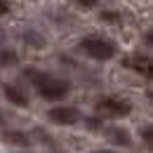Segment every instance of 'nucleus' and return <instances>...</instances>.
<instances>
[{"mask_svg": "<svg viewBox=\"0 0 153 153\" xmlns=\"http://www.w3.org/2000/svg\"><path fill=\"white\" fill-rule=\"evenodd\" d=\"M24 78H28L36 87L42 99H50V101H57V99H64V97L71 92V82L68 80H61L57 76H50V73H42V71H36V68H28L24 71Z\"/></svg>", "mask_w": 153, "mask_h": 153, "instance_id": "obj_1", "label": "nucleus"}, {"mask_svg": "<svg viewBox=\"0 0 153 153\" xmlns=\"http://www.w3.org/2000/svg\"><path fill=\"white\" fill-rule=\"evenodd\" d=\"M80 50L87 54V57L97 59V61H108L115 57V45L108 38H99V36H90V38L80 40Z\"/></svg>", "mask_w": 153, "mask_h": 153, "instance_id": "obj_2", "label": "nucleus"}, {"mask_svg": "<svg viewBox=\"0 0 153 153\" xmlns=\"http://www.w3.org/2000/svg\"><path fill=\"white\" fill-rule=\"evenodd\" d=\"M97 111L106 118H123L132 111V104L127 99H120V97H104L97 104Z\"/></svg>", "mask_w": 153, "mask_h": 153, "instance_id": "obj_3", "label": "nucleus"}, {"mask_svg": "<svg viewBox=\"0 0 153 153\" xmlns=\"http://www.w3.org/2000/svg\"><path fill=\"white\" fill-rule=\"evenodd\" d=\"M47 118L57 125H76L80 120V111L73 106H54V108H50Z\"/></svg>", "mask_w": 153, "mask_h": 153, "instance_id": "obj_4", "label": "nucleus"}, {"mask_svg": "<svg viewBox=\"0 0 153 153\" xmlns=\"http://www.w3.org/2000/svg\"><path fill=\"white\" fill-rule=\"evenodd\" d=\"M125 66L137 71V73H144L146 78H151L153 73V64L149 57H130V59H125Z\"/></svg>", "mask_w": 153, "mask_h": 153, "instance_id": "obj_5", "label": "nucleus"}, {"mask_svg": "<svg viewBox=\"0 0 153 153\" xmlns=\"http://www.w3.org/2000/svg\"><path fill=\"white\" fill-rule=\"evenodd\" d=\"M5 97L10 99V104H14V106H19V108H26L28 106V94L19 90L17 85H5Z\"/></svg>", "mask_w": 153, "mask_h": 153, "instance_id": "obj_6", "label": "nucleus"}, {"mask_svg": "<svg viewBox=\"0 0 153 153\" xmlns=\"http://www.w3.org/2000/svg\"><path fill=\"white\" fill-rule=\"evenodd\" d=\"M106 134H108V139H111L113 144H120V146H132V137L125 132V130H120V127H108Z\"/></svg>", "mask_w": 153, "mask_h": 153, "instance_id": "obj_7", "label": "nucleus"}, {"mask_svg": "<svg viewBox=\"0 0 153 153\" xmlns=\"http://www.w3.org/2000/svg\"><path fill=\"white\" fill-rule=\"evenodd\" d=\"M19 61L17 52L10 50V47H0V66H14Z\"/></svg>", "mask_w": 153, "mask_h": 153, "instance_id": "obj_8", "label": "nucleus"}, {"mask_svg": "<svg viewBox=\"0 0 153 153\" xmlns=\"http://www.w3.org/2000/svg\"><path fill=\"white\" fill-rule=\"evenodd\" d=\"M5 141H14L19 146H28V137L26 134H19V132H7L5 134Z\"/></svg>", "mask_w": 153, "mask_h": 153, "instance_id": "obj_9", "label": "nucleus"}, {"mask_svg": "<svg viewBox=\"0 0 153 153\" xmlns=\"http://www.w3.org/2000/svg\"><path fill=\"white\" fill-rule=\"evenodd\" d=\"M5 14H10V2L0 0V17H5Z\"/></svg>", "mask_w": 153, "mask_h": 153, "instance_id": "obj_10", "label": "nucleus"}, {"mask_svg": "<svg viewBox=\"0 0 153 153\" xmlns=\"http://www.w3.org/2000/svg\"><path fill=\"white\" fill-rule=\"evenodd\" d=\"M101 19H106V21H118L120 17H118V14H113V12H104V14H101Z\"/></svg>", "mask_w": 153, "mask_h": 153, "instance_id": "obj_11", "label": "nucleus"}, {"mask_svg": "<svg viewBox=\"0 0 153 153\" xmlns=\"http://www.w3.org/2000/svg\"><path fill=\"white\" fill-rule=\"evenodd\" d=\"M97 2H99V0H78V5H80V7H94Z\"/></svg>", "mask_w": 153, "mask_h": 153, "instance_id": "obj_12", "label": "nucleus"}, {"mask_svg": "<svg viewBox=\"0 0 153 153\" xmlns=\"http://www.w3.org/2000/svg\"><path fill=\"white\" fill-rule=\"evenodd\" d=\"M144 139H146L149 144H153V132H151V127H146V130H144Z\"/></svg>", "mask_w": 153, "mask_h": 153, "instance_id": "obj_13", "label": "nucleus"}, {"mask_svg": "<svg viewBox=\"0 0 153 153\" xmlns=\"http://www.w3.org/2000/svg\"><path fill=\"white\" fill-rule=\"evenodd\" d=\"M94 153H118V151H108V149H104V151H94Z\"/></svg>", "mask_w": 153, "mask_h": 153, "instance_id": "obj_14", "label": "nucleus"}]
</instances>
